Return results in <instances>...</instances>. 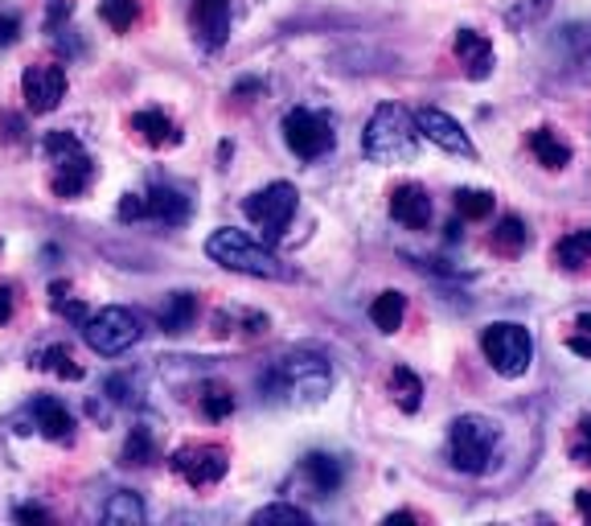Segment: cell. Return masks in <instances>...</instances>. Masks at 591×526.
Wrapping results in <instances>:
<instances>
[{
	"instance_id": "obj_1",
	"label": "cell",
	"mask_w": 591,
	"mask_h": 526,
	"mask_svg": "<svg viewBox=\"0 0 591 526\" xmlns=\"http://www.w3.org/2000/svg\"><path fill=\"white\" fill-rule=\"evenodd\" d=\"M272 399H284V403H320L332 387V366L320 354H309V350H296V354H284L267 371V378L259 383Z\"/></svg>"
},
{
	"instance_id": "obj_2",
	"label": "cell",
	"mask_w": 591,
	"mask_h": 526,
	"mask_svg": "<svg viewBox=\"0 0 591 526\" xmlns=\"http://www.w3.org/2000/svg\"><path fill=\"white\" fill-rule=\"evenodd\" d=\"M362 149H366V156L374 165H406L419 152L415 115L406 112V108H399V103H382L378 112L369 115Z\"/></svg>"
},
{
	"instance_id": "obj_3",
	"label": "cell",
	"mask_w": 591,
	"mask_h": 526,
	"mask_svg": "<svg viewBox=\"0 0 591 526\" xmlns=\"http://www.w3.org/2000/svg\"><path fill=\"white\" fill-rule=\"evenodd\" d=\"M205 255L214 263H222V267H230V272L255 276V280H288V276H292L272 247L255 243L251 235L230 230V226H222V230H214V235L205 239Z\"/></svg>"
},
{
	"instance_id": "obj_4",
	"label": "cell",
	"mask_w": 591,
	"mask_h": 526,
	"mask_svg": "<svg viewBox=\"0 0 591 526\" xmlns=\"http://www.w3.org/2000/svg\"><path fill=\"white\" fill-rule=\"evenodd\" d=\"M501 444V428L489 419V415H477L468 412L461 419H452V428H448V461H452V469L456 473H485L489 469V461H493V452Z\"/></svg>"
},
{
	"instance_id": "obj_5",
	"label": "cell",
	"mask_w": 591,
	"mask_h": 526,
	"mask_svg": "<svg viewBox=\"0 0 591 526\" xmlns=\"http://www.w3.org/2000/svg\"><path fill=\"white\" fill-rule=\"evenodd\" d=\"M480 350L489 358V366L501 378H521L535 362V338L526 325L517 321H493L485 334H480Z\"/></svg>"
},
{
	"instance_id": "obj_6",
	"label": "cell",
	"mask_w": 591,
	"mask_h": 526,
	"mask_svg": "<svg viewBox=\"0 0 591 526\" xmlns=\"http://www.w3.org/2000/svg\"><path fill=\"white\" fill-rule=\"evenodd\" d=\"M46 156H50V186H54L58 198H78L83 189L91 186L95 177V161L87 156L83 140L74 132H50L46 136Z\"/></svg>"
},
{
	"instance_id": "obj_7",
	"label": "cell",
	"mask_w": 591,
	"mask_h": 526,
	"mask_svg": "<svg viewBox=\"0 0 591 526\" xmlns=\"http://www.w3.org/2000/svg\"><path fill=\"white\" fill-rule=\"evenodd\" d=\"M83 338H87L95 354L115 358L144 338V321H140V313L124 309V304H108V309H99V313L83 321Z\"/></svg>"
},
{
	"instance_id": "obj_8",
	"label": "cell",
	"mask_w": 591,
	"mask_h": 526,
	"mask_svg": "<svg viewBox=\"0 0 591 526\" xmlns=\"http://www.w3.org/2000/svg\"><path fill=\"white\" fill-rule=\"evenodd\" d=\"M296 198H300L296 186H288V181H272L267 189H259V193H251V198L242 202V214L263 230L267 243H276L279 235L288 230V223H292Z\"/></svg>"
},
{
	"instance_id": "obj_9",
	"label": "cell",
	"mask_w": 591,
	"mask_h": 526,
	"mask_svg": "<svg viewBox=\"0 0 591 526\" xmlns=\"http://www.w3.org/2000/svg\"><path fill=\"white\" fill-rule=\"evenodd\" d=\"M284 140L288 149L300 156V161H316L332 149V120L325 112H313V108H292L284 115Z\"/></svg>"
},
{
	"instance_id": "obj_10",
	"label": "cell",
	"mask_w": 591,
	"mask_h": 526,
	"mask_svg": "<svg viewBox=\"0 0 591 526\" xmlns=\"http://www.w3.org/2000/svg\"><path fill=\"white\" fill-rule=\"evenodd\" d=\"M168 465L193 489H205V486H218L222 477H226L230 456H226V449H218V444H185V449L173 452Z\"/></svg>"
},
{
	"instance_id": "obj_11",
	"label": "cell",
	"mask_w": 591,
	"mask_h": 526,
	"mask_svg": "<svg viewBox=\"0 0 591 526\" xmlns=\"http://www.w3.org/2000/svg\"><path fill=\"white\" fill-rule=\"evenodd\" d=\"M21 95H25V108L34 115H50L62 103V95H66V71L58 62L29 66L21 75Z\"/></svg>"
},
{
	"instance_id": "obj_12",
	"label": "cell",
	"mask_w": 591,
	"mask_h": 526,
	"mask_svg": "<svg viewBox=\"0 0 591 526\" xmlns=\"http://www.w3.org/2000/svg\"><path fill=\"white\" fill-rule=\"evenodd\" d=\"M415 128H419V136H427L436 149L452 152V156H464V161L477 156L468 132H464L448 112H440V108H419V112H415Z\"/></svg>"
},
{
	"instance_id": "obj_13",
	"label": "cell",
	"mask_w": 591,
	"mask_h": 526,
	"mask_svg": "<svg viewBox=\"0 0 591 526\" xmlns=\"http://www.w3.org/2000/svg\"><path fill=\"white\" fill-rule=\"evenodd\" d=\"M189 25L205 50H218L230 38V0H189Z\"/></svg>"
},
{
	"instance_id": "obj_14",
	"label": "cell",
	"mask_w": 591,
	"mask_h": 526,
	"mask_svg": "<svg viewBox=\"0 0 591 526\" xmlns=\"http://www.w3.org/2000/svg\"><path fill=\"white\" fill-rule=\"evenodd\" d=\"M390 218L406 230H427L431 223V198H427L424 186L415 181H403V186L390 189Z\"/></svg>"
},
{
	"instance_id": "obj_15",
	"label": "cell",
	"mask_w": 591,
	"mask_h": 526,
	"mask_svg": "<svg viewBox=\"0 0 591 526\" xmlns=\"http://www.w3.org/2000/svg\"><path fill=\"white\" fill-rule=\"evenodd\" d=\"M452 50L461 58L464 75L468 78H489L493 75V41L477 34V29H461L456 41H452Z\"/></svg>"
},
{
	"instance_id": "obj_16",
	"label": "cell",
	"mask_w": 591,
	"mask_h": 526,
	"mask_svg": "<svg viewBox=\"0 0 591 526\" xmlns=\"http://www.w3.org/2000/svg\"><path fill=\"white\" fill-rule=\"evenodd\" d=\"M300 473H304V481L313 486L316 498H329V493H337V489H341V481H345L341 461H337V456H329V452H309V456L300 461Z\"/></svg>"
},
{
	"instance_id": "obj_17",
	"label": "cell",
	"mask_w": 591,
	"mask_h": 526,
	"mask_svg": "<svg viewBox=\"0 0 591 526\" xmlns=\"http://www.w3.org/2000/svg\"><path fill=\"white\" fill-rule=\"evenodd\" d=\"M131 132H140V140H144V145H152V149H173V145L181 140L177 120H173V115H165V112H156V108L131 115Z\"/></svg>"
},
{
	"instance_id": "obj_18",
	"label": "cell",
	"mask_w": 591,
	"mask_h": 526,
	"mask_svg": "<svg viewBox=\"0 0 591 526\" xmlns=\"http://www.w3.org/2000/svg\"><path fill=\"white\" fill-rule=\"evenodd\" d=\"M144 218H156L165 226H181L189 218V198L168 186H156L144 193Z\"/></svg>"
},
{
	"instance_id": "obj_19",
	"label": "cell",
	"mask_w": 591,
	"mask_h": 526,
	"mask_svg": "<svg viewBox=\"0 0 591 526\" xmlns=\"http://www.w3.org/2000/svg\"><path fill=\"white\" fill-rule=\"evenodd\" d=\"M34 419L41 436H50V440H71L74 436V415L66 412V403H58L54 394L34 399Z\"/></svg>"
},
{
	"instance_id": "obj_20",
	"label": "cell",
	"mask_w": 591,
	"mask_h": 526,
	"mask_svg": "<svg viewBox=\"0 0 591 526\" xmlns=\"http://www.w3.org/2000/svg\"><path fill=\"white\" fill-rule=\"evenodd\" d=\"M530 152L542 170H567L571 165V145L554 128H535L530 132Z\"/></svg>"
},
{
	"instance_id": "obj_21",
	"label": "cell",
	"mask_w": 591,
	"mask_h": 526,
	"mask_svg": "<svg viewBox=\"0 0 591 526\" xmlns=\"http://www.w3.org/2000/svg\"><path fill=\"white\" fill-rule=\"evenodd\" d=\"M554 267H563V272H579L583 263L591 260V226H579V230H567L551 251Z\"/></svg>"
},
{
	"instance_id": "obj_22",
	"label": "cell",
	"mask_w": 591,
	"mask_h": 526,
	"mask_svg": "<svg viewBox=\"0 0 591 526\" xmlns=\"http://www.w3.org/2000/svg\"><path fill=\"white\" fill-rule=\"evenodd\" d=\"M489 247L498 251V255H521L526 247H530V230H526V223L517 218V214H505L498 226H493V235H489Z\"/></svg>"
},
{
	"instance_id": "obj_23",
	"label": "cell",
	"mask_w": 591,
	"mask_h": 526,
	"mask_svg": "<svg viewBox=\"0 0 591 526\" xmlns=\"http://www.w3.org/2000/svg\"><path fill=\"white\" fill-rule=\"evenodd\" d=\"M156 317H161L165 334H185L193 325V317H198V297L193 292H173V297H165Z\"/></svg>"
},
{
	"instance_id": "obj_24",
	"label": "cell",
	"mask_w": 591,
	"mask_h": 526,
	"mask_svg": "<svg viewBox=\"0 0 591 526\" xmlns=\"http://www.w3.org/2000/svg\"><path fill=\"white\" fill-rule=\"evenodd\" d=\"M403 317H406V297L403 292H382V297H374L369 304V321L382 329V334H394V329H403Z\"/></svg>"
},
{
	"instance_id": "obj_25",
	"label": "cell",
	"mask_w": 591,
	"mask_h": 526,
	"mask_svg": "<svg viewBox=\"0 0 591 526\" xmlns=\"http://www.w3.org/2000/svg\"><path fill=\"white\" fill-rule=\"evenodd\" d=\"M103 523L111 526H140L144 523V502L128 493V489H120V493H111L108 506H103Z\"/></svg>"
},
{
	"instance_id": "obj_26",
	"label": "cell",
	"mask_w": 591,
	"mask_h": 526,
	"mask_svg": "<svg viewBox=\"0 0 591 526\" xmlns=\"http://www.w3.org/2000/svg\"><path fill=\"white\" fill-rule=\"evenodd\" d=\"M390 394H394V403L411 415V412H419V403H424V383H419L415 371L394 366V371H390Z\"/></svg>"
},
{
	"instance_id": "obj_27",
	"label": "cell",
	"mask_w": 591,
	"mask_h": 526,
	"mask_svg": "<svg viewBox=\"0 0 591 526\" xmlns=\"http://www.w3.org/2000/svg\"><path fill=\"white\" fill-rule=\"evenodd\" d=\"M99 17L108 21L115 34H128L140 21V4L136 0H99Z\"/></svg>"
},
{
	"instance_id": "obj_28",
	"label": "cell",
	"mask_w": 591,
	"mask_h": 526,
	"mask_svg": "<svg viewBox=\"0 0 591 526\" xmlns=\"http://www.w3.org/2000/svg\"><path fill=\"white\" fill-rule=\"evenodd\" d=\"M456 214L468 223H480L493 214V193L489 189H456Z\"/></svg>"
},
{
	"instance_id": "obj_29",
	"label": "cell",
	"mask_w": 591,
	"mask_h": 526,
	"mask_svg": "<svg viewBox=\"0 0 591 526\" xmlns=\"http://www.w3.org/2000/svg\"><path fill=\"white\" fill-rule=\"evenodd\" d=\"M41 371H50V375H58V378H83V362L66 350V346H50L46 354H41Z\"/></svg>"
},
{
	"instance_id": "obj_30",
	"label": "cell",
	"mask_w": 591,
	"mask_h": 526,
	"mask_svg": "<svg viewBox=\"0 0 591 526\" xmlns=\"http://www.w3.org/2000/svg\"><path fill=\"white\" fill-rule=\"evenodd\" d=\"M255 526H272V523H288V526H309L313 518L304 514L300 506H288V502H272V506L255 510V518H251Z\"/></svg>"
},
{
	"instance_id": "obj_31",
	"label": "cell",
	"mask_w": 591,
	"mask_h": 526,
	"mask_svg": "<svg viewBox=\"0 0 591 526\" xmlns=\"http://www.w3.org/2000/svg\"><path fill=\"white\" fill-rule=\"evenodd\" d=\"M202 412L210 415V419H230L235 415V391L230 387H205V394H202Z\"/></svg>"
},
{
	"instance_id": "obj_32",
	"label": "cell",
	"mask_w": 591,
	"mask_h": 526,
	"mask_svg": "<svg viewBox=\"0 0 591 526\" xmlns=\"http://www.w3.org/2000/svg\"><path fill=\"white\" fill-rule=\"evenodd\" d=\"M152 461V436L148 428H131L128 444H124V465H148Z\"/></svg>"
},
{
	"instance_id": "obj_33",
	"label": "cell",
	"mask_w": 591,
	"mask_h": 526,
	"mask_svg": "<svg viewBox=\"0 0 591 526\" xmlns=\"http://www.w3.org/2000/svg\"><path fill=\"white\" fill-rule=\"evenodd\" d=\"M571 461L575 465H591V415L588 419H579V433H575V444H571Z\"/></svg>"
},
{
	"instance_id": "obj_34",
	"label": "cell",
	"mask_w": 591,
	"mask_h": 526,
	"mask_svg": "<svg viewBox=\"0 0 591 526\" xmlns=\"http://www.w3.org/2000/svg\"><path fill=\"white\" fill-rule=\"evenodd\" d=\"M21 38V17L17 13H0V46H13Z\"/></svg>"
},
{
	"instance_id": "obj_35",
	"label": "cell",
	"mask_w": 591,
	"mask_h": 526,
	"mask_svg": "<svg viewBox=\"0 0 591 526\" xmlns=\"http://www.w3.org/2000/svg\"><path fill=\"white\" fill-rule=\"evenodd\" d=\"M120 218H124V223H131V218H144V198H140V193H128V198L120 202Z\"/></svg>"
},
{
	"instance_id": "obj_36",
	"label": "cell",
	"mask_w": 591,
	"mask_h": 526,
	"mask_svg": "<svg viewBox=\"0 0 591 526\" xmlns=\"http://www.w3.org/2000/svg\"><path fill=\"white\" fill-rule=\"evenodd\" d=\"M17 523H50V514L41 506H17V514H13Z\"/></svg>"
},
{
	"instance_id": "obj_37",
	"label": "cell",
	"mask_w": 591,
	"mask_h": 526,
	"mask_svg": "<svg viewBox=\"0 0 591 526\" xmlns=\"http://www.w3.org/2000/svg\"><path fill=\"white\" fill-rule=\"evenodd\" d=\"M13 309H17V297H13V288L4 284V288H0V325L13 317Z\"/></svg>"
},
{
	"instance_id": "obj_38",
	"label": "cell",
	"mask_w": 591,
	"mask_h": 526,
	"mask_svg": "<svg viewBox=\"0 0 591 526\" xmlns=\"http://www.w3.org/2000/svg\"><path fill=\"white\" fill-rule=\"evenodd\" d=\"M66 13H71V4H66V0H50V29H54V25L66 17Z\"/></svg>"
},
{
	"instance_id": "obj_39",
	"label": "cell",
	"mask_w": 591,
	"mask_h": 526,
	"mask_svg": "<svg viewBox=\"0 0 591 526\" xmlns=\"http://www.w3.org/2000/svg\"><path fill=\"white\" fill-rule=\"evenodd\" d=\"M575 506H579L583 518H591V489H579V493H575Z\"/></svg>"
},
{
	"instance_id": "obj_40",
	"label": "cell",
	"mask_w": 591,
	"mask_h": 526,
	"mask_svg": "<svg viewBox=\"0 0 591 526\" xmlns=\"http://www.w3.org/2000/svg\"><path fill=\"white\" fill-rule=\"evenodd\" d=\"M567 346H571L575 354H583V358H591V338H588V334H579V338H571V341H567Z\"/></svg>"
},
{
	"instance_id": "obj_41",
	"label": "cell",
	"mask_w": 591,
	"mask_h": 526,
	"mask_svg": "<svg viewBox=\"0 0 591 526\" xmlns=\"http://www.w3.org/2000/svg\"><path fill=\"white\" fill-rule=\"evenodd\" d=\"M394 523H415V514H411V510H399V514H390L387 518V526H394Z\"/></svg>"
},
{
	"instance_id": "obj_42",
	"label": "cell",
	"mask_w": 591,
	"mask_h": 526,
	"mask_svg": "<svg viewBox=\"0 0 591 526\" xmlns=\"http://www.w3.org/2000/svg\"><path fill=\"white\" fill-rule=\"evenodd\" d=\"M579 329H583V334L591 338V313H583V317H579Z\"/></svg>"
}]
</instances>
